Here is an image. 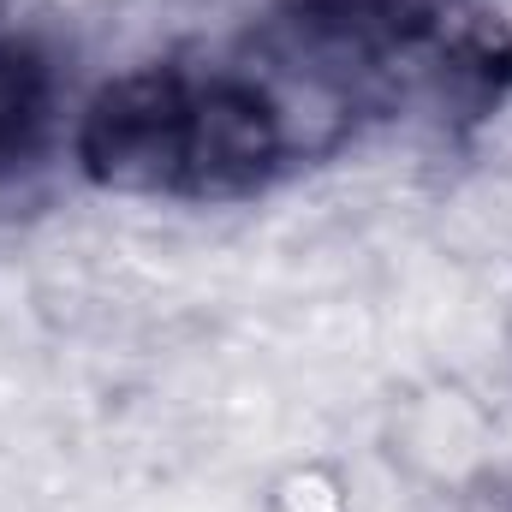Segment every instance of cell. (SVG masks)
I'll return each instance as SVG.
<instances>
[{
    "label": "cell",
    "instance_id": "6da1fadb",
    "mask_svg": "<svg viewBox=\"0 0 512 512\" xmlns=\"http://www.w3.org/2000/svg\"><path fill=\"white\" fill-rule=\"evenodd\" d=\"M268 155L274 126L239 84L191 90L173 78H131L90 120V167L114 185L215 191L221 173H256Z\"/></svg>",
    "mask_w": 512,
    "mask_h": 512
},
{
    "label": "cell",
    "instance_id": "7a4b0ae2",
    "mask_svg": "<svg viewBox=\"0 0 512 512\" xmlns=\"http://www.w3.org/2000/svg\"><path fill=\"white\" fill-rule=\"evenodd\" d=\"M459 512H512V465H483L459 483Z\"/></svg>",
    "mask_w": 512,
    "mask_h": 512
}]
</instances>
